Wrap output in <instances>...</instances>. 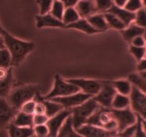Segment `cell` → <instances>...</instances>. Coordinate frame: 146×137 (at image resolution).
Here are the masks:
<instances>
[{"label":"cell","mask_w":146,"mask_h":137,"mask_svg":"<svg viewBox=\"0 0 146 137\" xmlns=\"http://www.w3.org/2000/svg\"><path fill=\"white\" fill-rule=\"evenodd\" d=\"M4 44L11 57V67L19 66L24 61L26 57L35 49L36 44L31 41L19 39L5 31L2 34Z\"/></svg>","instance_id":"obj_1"},{"label":"cell","mask_w":146,"mask_h":137,"mask_svg":"<svg viewBox=\"0 0 146 137\" xmlns=\"http://www.w3.org/2000/svg\"><path fill=\"white\" fill-rule=\"evenodd\" d=\"M39 91L40 86L38 85L17 84L15 83L6 98L9 104L20 110L24 103L33 99Z\"/></svg>","instance_id":"obj_2"},{"label":"cell","mask_w":146,"mask_h":137,"mask_svg":"<svg viewBox=\"0 0 146 137\" xmlns=\"http://www.w3.org/2000/svg\"><path fill=\"white\" fill-rule=\"evenodd\" d=\"M99 106L92 96L81 105L70 108L71 111V123L74 129H77L86 124L89 117L95 112Z\"/></svg>","instance_id":"obj_3"},{"label":"cell","mask_w":146,"mask_h":137,"mask_svg":"<svg viewBox=\"0 0 146 137\" xmlns=\"http://www.w3.org/2000/svg\"><path fill=\"white\" fill-rule=\"evenodd\" d=\"M86 124L97 126L113 132H117L118 130V124L113 116L111 108H105L101 106L89 117Z\"/></svg>","instance_id":"obj_4"},{"label":"cell","mask_w":146,"mask_h":137,"mask_svg":"<svg viewBox=\"0 0 146 137\" xmlns=\"http://www.w3.org/2000/svg\"><path fill=\"white\" fill-rule=\"evenodd\" d=\"M78 91H80L78 87L64 79L58 74H56L55 76V81L52 90L48 94L41 96V97L44 99H51L55 97L66 96L70 94H75Z\"/></svg>","instance_id":"obj_5"},{"label":"cell","mask_w":146,"mask_h":137,"mask_svg":"<svg viewBox=\"0 0 146 137\" xmlns=\"http://www.w3.org/2000/svg\"><path fill=\"white\" fill-rule=\"evenodd\" d=\"M111 111L118 124L117 134L136 123V114H135L130 107L123 109H114L111 108Z\"/></svg>","instance_id":"obj_6"},{"label":"cell","mask_w":146,"mask_h":137,"mask_svg":"<svg viewBox=\"0 0 146 137\" xmlns=\"http://www.w3.org/2000/svg\"><path fill=\"white\" fill-rule=\"evenodd\" d=\"M131 109L143 119H146V95L138 88L133 85L129 94Z\"/></svg>","instance_id":"obj_7"},{"label":"cell","mask_w":146,"mask_h":137,"mask_svg":"<svg viewBox=\"0 0 146 137\" xmlns=\"http://www.w3.org/2000/svg\"><path fill=\"white\" fill-rule=\"evenodd\" d=\"M116 94V90L111 84V81H103V86L101 90L96 95L93 96V98L101 106L111 108L112 101Z\"/></svg>","instance_id":"obj_8"},{"label":"cell","mask_w":146,"mask_h":137,"mask_svg":"<svg viewBox=\"0 0 146 137\" xmlns=\"http://www.w3.org/2000/svg\"><path fill=\"white\" fill-rule=\"evenodd\" d=\"M67 81L78 87L80 91L85 94L95 96L99 92L103 86V81L86 78H68Z\"/></svg>","instance_id":"obj_9"},{"label":"cell","mask_w":146,"mask_h":137,"mask_svg":"<svg viewBox=\"0 0 146 137\" xmlns=\"http://www.w3.org/2000/svg\"><path fill=\"white\" fill-rule=\"evenodd\" d=\"M71 111L70 108H64L58 114L48 118L46 126L49 130L48 137H56L60 129L64 125L66 120L71 116Z\"/></svg>","instance_id":"obj_10"},{"label":"cell","mask_w":146,"mask_h":137,"mask_svg":"<svg viewBox=\"0 0 146 137\" xmlns=\"http://www.w3.org/2000/svg\"><path fill=\"white\" fill-rule=\"evenodd\" d=\"M92 96H93L85 94L80 91L75 94H70L66 96L55 97V98H51L50 100L61 104L64 108H71L73 107L81 105V104L86 101Z\"/></svg>","instance_id":"obj_11"},{"label":"cell","mask_w":146,"mask_h":137,"mask_svg":"<svg viewBox=\"0 0 146 137\" xmlns=\"http://www.w3.org/2000/svg\"><path fill=\"white\" fill-rule=\"evenodd\" d=\"M19 111L9 104L6 98H0V129L7 128Z\"/></svg>","instance_id":"obj_12"},{"label":"cell","mask_w":146,"mask_h":137,"mask_svg":"<svg viewBox=\"0 0 146 137\" xmlns=\"http://www.w3.org/2000/svg\"><path fill=\"white\" fill-rule=\"evenodd\" d=\"M76 131L84 137H113L117 135V132L107 131L104 128L91 124H84Z\"/></svg>","instance_id":"obj_13"},{"label":"cell","mask_w":146,"mask_h":137,"mask_svg":"<svg viewBox=\"0 0 146 137\" xmlns=\"http://www.w3.org/2000/svg\"><path fill=\"white\" fill-rule=\"evenodd\" d=\"M36 27L41 29L43 27H59L65 28V25L61 20L58 19L51 14H44V15H37L36 17Z\"/></svg>","instance_id":"obj_14"},{"label":"cell","mask_w":146,"mask_h":137,"mask_svg":"<svg viewBox=\"0 0 146 137\" xmlns=\"http://www.w3.org/2000/svg\"><path fill=\"white\" fill-rule=\"evenodd\" d=\"M106 12H110L116 16L124 23L126 27L135 21V13L128 11L124 7H118L115 4H113L111 9Z\"/></svg>","instance_id":"obj_15"},{"label":"cell","mask_w":146,"mask_h":137,"mask_svg":"<svg viewBox=\"0 0 146 137\" xmlns=\"http://www.w3.org/2000/svg\"><path fill=\"white\" fill-rule=\"evenodd\" d=\"M75 9L79 17L84 19H86L89 16L98 13L96 9L94 0H79L76 5Z\"/></svg>","instance_id":"obj_16"},{"label":"cell","mask_w":146,"mask_h":137,"mask_svg":"<svg viewBox=\"0 0 146 137\" xmlns=\"http://www.w3.org/2000/svg\"><path fill=\"white\" fill-rule=\"evenodd\" d=\"M34 99L36 101H41L43 102V104H44L46 108V115L50 118V117L53 116L55 114H58L59 111H61V110L64 109V106H63L61 104H58V103L55 102V101H53L50 99H44L41 97V95L40 94L39 92L37 93L36 94V96H34Z\"/></svg>","instance_id":"obj_17"},{"label":"cell","mask_w":146,"mask_h":137,"mask_svg":"<svg viewBox=\"0 0 146 137\" xmlns=\"http://www.w3.org/2000/svg\"><path fill=\"white\" fill-rule=\"evenodd\" d=\"M146 32V30L135 24H131L128 27H125L124 29L121 30V33L123 37L126 41L131 44V41L135 37L138 36L144 35Z\"/></svg>","instance_id":"obj_18"},{"label":"cell","mask_w":146,"mask_h":137,"mask_svg":"<svg viewBox=\"0 0 146 137\" xmlns=\"http://www.w3.org/2000/svg\"><path fill=\"white\" fill-rule=\"evenodd\" d=\"M86 19L94 29L101 32L109 29V26L107 24L103 13H96L87 17Z\"/></svg>","instance_id":"obj_19"},{"label":"cell","mask_w":146,"mask_h":137,"mask_svg":"<svg viewBox=\"0 0 146 137\" xmlns=\"http://www.w3.org/2000/svg\"><path fill=\"white\" fill-rule=\"evenodd\" d=\"M9 137H31L34 134L33 127H20L14 125L12 122L7 126Z\"/></svg>","instance_id":"obj_20"},{"label":"cell","mask_w":146,"mask_h":137,"mask_svg":"<svg viewBox=\"0 0 146 137\" xmlns=\"http://www.w3.org/2000/svg\"><path fill=\"white\" fill-rule=\"evenodd\" d=\"M14 84L15 81L13 77L12 68L11 67L9 68L7 76L4 79L0 80V98H7Z\"/></svg>","instance_id":"obj_21"},{"label":"cell","mask_w":146,"mask_h":137,"mask_svg":"<svg viewBox=\"0 0 146 137\" xmlns=\"http://www.w3.org/2000/svg\"><path fill=\"white\" fill-rule=\"evenodd\" d=\"M65 28L75 29L80 30V31L86 33V34H96V33L101 32V31H99L98 30L94 29V27L90 24V23L87 21L86 19L84 18H80L78 21L66 26Z\"/></svg>","instance_id":"obj_22"},{"label":"cell","mask_w":146,"mask_h":137,"mask_svg":"<svg viewBox=\"0 0 146 137\" xmlns=\"http://www.w3.org/2000/svg\"><path fill=\"white\" fill-rule=\"evenodd\" d=\"M33 115L32 114H26V113L19 111L13 119L12 123L17 126L34 127Z\"/></svg>","instance_id":"obj_23"},{"label":"cell","mask_w":146,"mask_h":137,"mask_svg":"<svg viewBox=\"0 0 146 137\" xmlns=\"http://www.w3.org/2000/svg\"><path fill=\"white\" fill-rule=\"evenodd\" d=\"M56 137H84L74 128L71 123V116L66 120Z\"/></svg>","instance_id":"obj_24"},{"label":"cell","mask_w":146,"mask_h":137,"mask_svg":"<svg viewBox=\"0 0 146 137\" xmlns=\"http://www.w3.org/2000/svg\"><path fill=\"white\" fill-rule=\"evenodd\" d=\"M111 83L118 94L125 96H129V94H131L133 84L129 80L121 79L116 80V81H111Z\"/></svg>","instance_id":"obj_25"},{"label":"cell","mask_w":146,"mask_h":137,"mask_svg":"<svg viewBox=\"0 0 146 137\" xmlns=\"http://www.w3.org/2000/svg\"><path fill=\"white\" fill-rule=\"evenodd\" d=\"M130 104L131 101L129 96L123 95L117 93L112 101L111 108L114 109H123L130 107Z\"/></svg>","instance_id":"obj_26"},{"label":"cell","mask_w":146,"mask_h":137,"mask_svg":"<svg viewBox=\"0 0 146 137\" xmlns=\"http://www.w3.org/2000/svg\"><path fill=\"white\" fill-rule=\"evenodd\" d=\"M103 14H104V17H105L107 24H108L109 27H112L115 29L120 30V31L124 29L126 27L124 23L114 14L110 12H105Z\"/></svg>","instance_id":"obj_27"},{"label":"cell","mask_w":146,"mask_h":137,"mask_svg":"<svg viewBox=\"0 0 146 137\" xmlns=\"http://www.w3.org/2000/svg\"><path fill=\"white\" fill-rule=\"evenodd\" d=\"M81 17L78 15V12L74 7H68L64 10L62 17V21L64 25L67 26L70 24L78 21Z\"/></svg>","instance_id":"obj_28"},{"label":"cell","mask_w":146,"mask_h":137,"mask_svg":"<svg viewBox=\"0 0 146 137\" xmlns=\"http://www.w3.org/2000/svg\"><path fill=\"white\" fill-rule=\"evenodd\" d=\"M65 7L62 1L60 0H54L52 7L50 10V14L54 16V17L57 18L62 21L63 14H64Z\"/></svg>","instance_id":"obj_29"},{"label":"cell","mask_w":146,"mask_h":137,"mask_svg":"<svg viewBox=\"0 0 146 137\" xmlns=\"http://www.w3.org/2000/svg\"><path fill=\"white\" fill-rule=\"evenodd\" d=\"M128 80L146 95V79L141 78L138 74H132L128 77Z\"/></svg>","instance_id":"obj_30"},{"label":"cell","mask_w":146,"mask_h":137,"mask_svg":"<svg viewBox=\"0 0 146 137\" xmlns=\"http://www.w3.org/2000/svg\"><path fill=\"white\" fill-rule=\"evenodd\" d=\"M11 67V57L7 48L0 49V67L9 68Z\"/></svg>","instance_id":"obj_31"},{"label":"cell","mask_w":146,"mask_h":137,"mask_svg":"<svg viewBox=\"0 0 146 137\" xmlns=\"http://www.w3.org/2000/svg\"><path fill=\"white\" fill-rule=\"evenodd\" d=\"M97 12L105 13L113 5V0H94Z\"/></svg>","instance_id":"obj_32"},{"label":"cell","mask_w":146,"mask_h":137,"mask_svg":"<svg viewBox=\"0 0 146 137\" xmlns=\"http://www.w3.org/2000/svg\"><path fill=\"white\" fill-rule=\"evenodd\" d=\"M123 7L128 11L135 13L141 9L143 8V5L142 0H128Z\"/></svg>","instance_id":"obj_33"},{"label":"cell","mask_w":146,"mask_h":137,"mask_svg":"<svg viewBox=\"0 0 146 137\" xmlns=\"http://www.w3.org/2000/svg\"><path fill=\"white\" fill-rule=\"evenodd\" d=\"M135 24L146 30V11L144 8L135 12Z\"/></svg>","instance_id":"obj_34"},{"label":"cell","mask_w":146,"mask_h":137,"mask_svg":"<svg viewBox=\"0 0 146 137\" xmlns=\"http://www.w3.org/2000/svg\"><path fill=\"white\" fill-rule=\"evenodd\" d=\"M130 52L135 57L138 61H141L145 58V47H135V46H130Z\"/></svg>","instance_id":"obj_35"},{"label":"cell","mask_w":146,"mask_h":137,"mask_svg":"<svg viewBox=\"0 0 146 137\" xmlns=\"http://www.w3.org/2000/svg\"><path fill=\"white\" fill-rule=\"evenodd\" d=\"M53 2L54 0H36V3L40 8V14L44 15L49 13Z\"/></svg>","instance_id":"obj_36"},{"label":"cell","mask_w":146,"mask_h":137,"mask_svg":"<svg viewBox=\"0 0 146 137\" xmlns=\"http://www.w3.org/2000/svg\"><path fill=\"white\" fill-rule=\"evenodd\" d=\"M36 104V101L33 98V99L29 100V101H27L24 103L20 108V111L22 112L26 113L28 114H34V111H35Z\"/></svg>","instance_id":"obj_37"},{"label":"cell","mask_w":146,"mask_h":137,"mask_svg":"<svg viewBox=\"0 0 146 137\" xmlns=\"http://www.w3.org/2000/svg\"><path fill=\"white\" fill-rule=\"evenodd\" d=\"M33 128L37 137H48L49 136V130L46 124L34 126Z\"/></svg>","instance_id":"obj_38"},{"label":"cell","mask_w":146,"mask_h":137,"mask_svg":"<svg viewBox=\"0 0 146 137\" xmlns=\"http://www.w3.org/2000/svg\"><path fill=\"white\" fill-rule=\"evenodd\" d=\"M137 115V121H136V127H135V131L133 137H146V134L144 131L143 128L142 123H141V118L140 116Z\"/></svg>","instance_id":"obj_39"},{"label":"cell","mask_w":146,"mask_h":137,"mask_svg":"<svg viewBox=\"0 0 146 137\" xmlns=\"http://www.w3.org/2000/svg\"><path fill=\"white\" fill-rule=\"evenodd\" d=\"M135 127H136V123L133 125L128 126L121 132L118 133L117 136L118 137H133L135 131Z\"/></svg>","instance_id":"obj_40"},{"label":"cell","mask_w":146,"mask_h":137,"mask_svg":"<svg viewBox=\"0 0 146 137\" xmlns=\"http://www.w3.org/2000/svg\"><path fill=\"white\" fill-rule=\"evenodd\" d=\"M48 120V117L46 114H34L33 115V123L34 126L46 124Z\"/></svg>","instance_id":"obj_41"},{"label":"cell","mask_w":146,"mask_h":137,"mask_svg":"<svg viewBox=\"0 0 146 137\" xmlns=\"http://www.w3.org/2000/svg\"><path fill=\"white\" fill-rule=\"evenodd\" d=\"M131 45L135 46V47H145L146 41L143 35L138 36L135 37L131 42Z\"/></svg>","instance_id":"obj_42"},{"label":"cell","mask_w":146,"mask_h":137,"mask_svg":"<svg viewBox=\"0 0 146 137\" xmlns=\"http://www.w3.org/2000/svg\"><path fill=\"white\" fill-rule=\"evenodd\" d=\"M46 114V108L44 104L41 101H37L36 104L35 111L34 114Z\"/></svg>","instance_id":"obj_43"},{"label":"cell","mask_w":146,"mask_h":137,"mask_svg":"<svg viewBox=\"0 0 146 137\" xmlns=\"http://www.w3.org/2000/svg\"><path fill=\"white\" fill-rule=\"evenodd\" d=\"M79 0H63V3L64 4L65 8L68 7H74L77 4Z\"/></svg>","instance_id":"obj_44"},{"label":"cell","mask_w":146,"mask_h":137,"mask_svg":"<svg viewBox=\"0 0 146 137\" xmlns=\"http://www.w3.org/2000/svg\"><path fill=\"white\" fill-rule=\"evenodd\" d=\"M137 69H138V72L146 70V58H143L141 61H138Z\"/></svg>","instance_id":"obj_45"},{"label":"cell","mask_w":146,"mask_h":137,"mask_svg":"<svg viewBox=\"0 0 146 137\" xmlns=\"http://www.w3.org/2000/svg\"><path fill=\"white\" fill-rule=\"evenodd\" d=\"M9 73V68L0 67V80H2L7 76Z\"/></svg>","instance_id":"obj_46"},{"label":"cell","mask_w":146,"mask_h":137,"mask_svg":"<svg viewBox=\"0 0 146 137\" xmlns=\"http://www.w3.org/2000/svg\"><path fill=\"white\" fill-rule=\"evenodd\" d=\"M127 1H128V0H113L114 4L118 7H123Z\"/></svg>","instance_id":"obj_47"},{"label":"cell","mask_w":146,"mask_h":137,"mask_svg":"<svg viewBox=\"0 0 146 137\" xmlns=\"http://www.w3.org/2000/svg\"><path fill=\"white\" fill-rule=\"evenodd\" d=\"M5 44H4V37H3L2 34H0V49L5 48Z\"/></svg>","instance_id":"obj_48"},{"label":"cell","mask_w":146,"mask_h":137,"mask_svg":"<svg viewBox=\"0 0 146 137\" xmlns=\"http://www.w3.org/2000/svg\"><path fill=\"white\" fill-rule=\"evenodd\" d=\"M138 75H139L141 77V78H145V79H146V70H145V71H140V72H138Z\"/></svg>","instance_id":"obj_49"},{"label":"cell","mask_w":146,"mask_h":137,"mask_svg":"<svg viewBox=\"0 0 146 137\" xmlns=\"http://www.w3.org/2000/svg\"><path fill=\"white\" fill-rule=\"evenodd\" d=\"M141 123H142V126L143 128L144 131H145L146 134V119H143V118H141Z\"/></svg>","instance_id":"obj_50"},{"label":"cell","mask_w":146,"mask_h":137,"mask_svg":"<svg viewBox=\"0 0 146 137\" xmlns=\"http://www.w3.org/2000/svg\"><path fill=\"white\" fill-rule=\"evenodd\" d=\"M5 31L6 30L3 28V27L1 26V24H0V34H3V33H4Z\"/></svg>","instance_id":"obj_51"},{"label":"cell","mask_w":146,"mask_h":137,"mask_svg":"<svg viewBox=\"0 0 146 137\" xmlns=\"http://www.w3.org/2000/svg\"><path fill=\"white\" fill-rule=\"evenodd\" d=\"M143 5V8L145 9L146 11V0H142Z\"/></svg>","instance_id":"obj_52"},{"label":"cell","mask_w":146,"mask_h":137,"mask_svg":"<svg viewBox=\"0 0 146 137\" xmlns=\"http://www.w3.org/2000/svg\"><path fill=\"white\" fill-rule=\"evenodd\" d=\"M144 37H145V41H146V32H145V34H144Z\"/></svg>","instance_id":"obj_53"},{"label":"cell","mask_w":146,"mask_h":137,"mask_svg":"<svg viewBox=\"0 0 146 137\" xmlns=\"http://www.w3.org/2000/svg\"><path fill=\"white\" fill-rule=\"evenodd\" d=\"M145 58H146V45H145Z\"/></svg>","instance_id":"obj_54"},{"label":"cell","mask_w":146,"mask_h":137,"mask_svg":"<svg viewBox=\"0 0 146 137\" xmlns=\"http://www.w3.org/2000/svg\"><path fill=\"white\" fill-rule=\"evenodd\" d=\"M83 1H86V0H83Z\"/></svg>","instance_id":"obj_55"},{"label":"cell","mask_w":146,"mask_h":137,"mask_svg":"<svg viewBox=\"0 0 146 137\" xmlns=\"http://www.w3.org/2000/svg\"><path fill=\"white\" fill-rule=\"evenodd\" d=\"M60 1H63V0H60Z\"/></svg>","instance_id":"obj_56"}]
</instances>
